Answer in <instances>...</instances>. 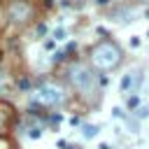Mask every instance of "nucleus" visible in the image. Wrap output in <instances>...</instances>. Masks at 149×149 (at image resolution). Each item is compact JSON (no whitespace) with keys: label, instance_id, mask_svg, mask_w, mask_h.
<instances>
[{"label":"nucleus","instance_id":"obj_1","mask_svg":"<svg viewBox=\"0 0 149 149\" xmlns=\"http://www.w3.org/2000/svg\"><path fill=\"white\" fill-rule=\"evenodd\" d=\"M121 58H123L121 49L109 40H105V42H100V44H95L91 49V63L98 70H114L121 63Z\"/></svg>","mask_w":149,"mask_h":149},{"label":"nucleus","instance_id":"obj_2","mask_svg":"<svg viewBox=\"0 0 149 149\" xmlns=\"http://www.w3.org/2000/svg\"><path fill=\"white\" fill-rule=\"evenodd\" d=\"M68 81L81 93V95H91L95 93V74L88 65L84 63H72L68 68Z\"/></svg>","mask_w":149,"mask_h":149},{"label":"nucleus","instance_id":"obj_3","mask_svg":"<svg viewBox=\"0 0 149 149\" xmlns=\"http://www.w3.org/2000/svg\"><path fill=\"white\" fill-rule=\"evenodd\" d=\"M65 100V88L61 84H54V81H47L42 84L37 91H35V102L44 105V107H56V105H63Z\"/></svg>","mask_w":149,"mask_h":149},{"label":"nucleus","instance_id":"obj_4","mask_svg":"<svg viewBox=\"0 0 149 149\" xmlns=\"http://www.w3.org/2000/svg\"><path fill=\"white\" fill-rule=\"evenodd\" d=\"M7 19L12 23H26L33 19V5L26 0H12L7 5Z\"/></svg>","mask_w":149,"mask_h":149},{"label":"nucleus","instance_id":"obj_5","mask_svg":"<svg viewBox=\"0 0 149 149\" xmlns=\"http://www.w3.org/2000/svg\"><path fill=\"white\" fill-rule=\"evenodd\" d=\"M135 79H137V77H135V74H130V72H128V74H123V79H121V88H123V91H128V88H133V84H135Z\"/></svg>","mask_w":149,"mask_h":149},{"label":"nucleus","instance_id":"obj_6","mask_svg":"<svg viewBox=\"0 0 149 149\" xmlns=\"http://www.w3.org/2000/svg\"><path fill=\"white\" fill-rule=\"evenodd\" d=\"M81 133H84V137H95V135H98V126L84 123V126H81Z\"/></svg>","mask_w":149,"mask_h":149},{"label":"nucleus","instance_id":"obj_7","mask_svg":"<svg viewBox=\"0 0 149 149\" xmlns=\"http://www.w3.org/2000/svg\"><path fill=\"white\" fill-rule=\"evenodd\" d=\"M26 133H28V137H33V140H37V137L42 135V128H40V126H30V128H28Z\"/></svg>","mask_w":149,"mask_h":149},{"label":"nucleus","instance_id":"obj_8","mask_svg":"<svg viewBox=\"0 0 149 149\" xmlns=\"http://www.w3.org/2000/svg\"><path fill=\"white\" fill-rule=\"evenodd\" d=\"M54 40H65V30L63 28H56L54 30Z\"/></svg>","mask_w":149,"mask_h":149},{"label":"nucleus","instance_id":"obj_9","mask_svg":"<svg viewBox=\"0 0 149 149\" xmlns=\"http://www.w3.org/2000/svg\"><path fill=\"white\" fill-rule=\"evenodd\" d=\"M137 102H140V100H137V95H130V98H128V107H130V109H135V107H137Z\"/></svg>","mask_w":149,"mask_h":149},{"label":"nucleus","instance_id":"obj_10","mask_svg":"<svg viewBox=\"0 0 149 149\" xmlns=\"http://www.w3.org/2000/svg\"><path fill=\"white\" fill-rule=\"evenodd\" d=\"M137 116H140V119L149 116V107H140V109H137Z\"/></svg>","mask_w":149,"mask_h":149},{"label":"nucleus","instance_id":"obj_11","mask_svg":"<svg viewBox=\"0 0 149 149\" xmlns=\"http://www.w3.org/2000/svg\"><path fill=\"white\" fill-rule=\"evenodd\" d=\"M44 33H47V26H44V23H40V26H37V35H40V37H42V35H44Z\"/></svg>","mask_w":149,"mask_h":149},{"label":"nucleus","instance_id":"obj_12","mask_svg":"<svg viewBox=\"0 0 149 149\" xmlns=\"http://www.w3.org/2000/svg\"><path fill=\"white\" fill-rule=\"evenodd\" d=\"M19 86L26 91V88H30V81H28V79H21V81H19Z\"/></svg>","mask_w":149,"mask_h":149},{"label":"nucleus","instance_id":"obj_13","mask_svg":"<svg viewBox=\"0 0 149 149\" xmlns=\"http://www.w3.org/2000/svg\"><path fill=\"white\" fill-rule=\"evenodd\" d=\"M44 49H49V51H51V49H54V40H49V42H44Z\"/></svg>","mask_w":149,"mask_h":149},{"label":"nucleus","instance_id":"obj_14","mask_svg":"<svg viewBox=\"0 0 149 149\" xmlns=\"http://www.w3.org/2000/svg\"><path fill=\"white\" fill-rule=\"evenodd\" d=\"M100 149H109V144H100Z\"/></svg>","mask_w":149,"mask_h":149},{"label":"nucleus","instance_id":"obj_15","mask_svg":"<svg viewBox=\"0 0 149 149\" xmlns=\"http://www.w3.org/2000/svg\"><path fill=\"white\" fill-rule=\"evenodd\" d=\"M63 149H77V147H68V144H65V147H63Z\"/></svg>","mask_w":149,"mask_h":149}]
</instances>
